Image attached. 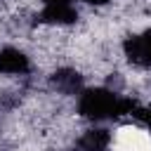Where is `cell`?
Masks as SVG:
<instances>
[{
	"label": "cell",
	"instance_id": "cell-9",
	"mask_svg": "<svg viewBox=\"0 0 151 151\" xmlns=\"http://www.w3.org/2000/svg\"><path fill=\"white\" fill-rule=\"evenodd\" d=\"M50 2H71V0H42V5H50Z\"/></svg>",
	"mask_w": 151,
	"mask_h": 151
},
{
	"label": "cell",
	"instance_id": "cell-8",
	"mask_svg": "<svg viewBox=\"0 0 151 151\" xmlns=\"http://www.w3.org/2000/svg\"><path fill=\"white\" fill-rule=\"evenodd\" d=\"M80 2H87V5H94V7H101V5H109L111 0H80Z\"/></svg>",
	"mask_w": 151,
	"mask_h": 151
},
{
	"label": "cell",
	"instance_id": "cell-7",
	"mask_svg": "<svg viewBox=\"0 0 151 151\" xmlns=\"http://www.w3.org/2000/svg\"><path fill=\"white\" fill-rule=\"evenodd\" d=\"M132 116H134V118L151 132V106H137V109L132 111Z\"/></svg>",
	"mask_w": 151,
	"mask_h": 151
},
{
	"label": "cell",
	"instance_id": "cell-4",
	"mask_svg": "<svg viewBox=\"0 0 151 151\" xmlns=\"http://www.w3.org/2000/svg\"><path fill=\"white\" fill-rule=\"evenodd\" d=\"M31 73V59L17 50L5 47L0 50V76H28Z\"/></svg>",
	"mask_w": 151,
	"mask_h": 151
},
{
	"label": "cell",
	"instance_id": "cell-3",
	"mask_svg": "<svg viewBox=\"0 0 151 151\" xmlns=\"http://www.w3.org/2000/svg\"><path fill=\"white\" fill-rule=\"evenodd\" d=\"M40 21L52 26H68L78 21V9L73 7V2H50V5H42Z\"/></svg>",
	"mask_w": 151,
	"mask_h": 151
},
{
	"label": "cell",
	"instance_id": "cell-2",
	"mask_svg": "<svg viewBox=\"0 0 151 151\" xmlns=\"http://www.w3.org/2000/svg\"><path fill=\"white\" fill-rule=\"evenodd\" d=\"M123 52H125V57H127L134 66L149 68V66H151V31H144V33H139V35L125 38Z\"/></svg>",
	"mask_w": 151,
	"mask_h": 151
},
{
	"label": "cell",
	"instance_id": "cell-6",
	"mask_svg": "<svg viewBox=\"0 0 151 151\" xmlns=\"http://www.w3.org/2000/svg\"><path fill=\"white\" fill-rule=\"evenodd\" d=\"M111 142H113V137L106 127H92V130H85L78 137L76 149L78 151H109Z\"/></svg>",
	"mask_w": 151,
	"mask_h": 151
},
{
	"label": "cell",
	"instance_id": "cell-1",
	"mask_svg": "<svg viewBox=\"0 0 151 151\" xmlns=\"http://www.w3.org/2000/svg\"><path fill=\"white\" fill-rule=\"evenodd\" d=\"M134 109H137V101L132 97H123L109 87H92L78 94V113L94 123L132 116Z\"/></svg>",
	"mask_w": 151,
	"mask_h": 151
},
{
	"label": "cell",
	"instance_id": "cell-5",
	"mask_svg": "<svg viewBox=\"0 0 151 151\" xmlns=\"http://www.w3.org/2000/svg\"><path fill=\"white\" fill-rule=\"evenodd\" d=\"M52 87L59 92V94H80L83 92V76L76 71V68H57L52 73Z\"/></svg>",
	"mask_w": 151,
	"mask_h": 151
}]
</instances>
